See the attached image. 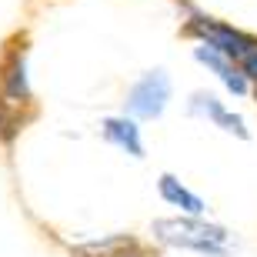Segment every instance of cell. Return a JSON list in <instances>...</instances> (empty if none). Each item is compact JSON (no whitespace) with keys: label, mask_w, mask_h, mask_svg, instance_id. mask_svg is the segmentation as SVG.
<instances>
[{"label":"cell","mask_w":257,"mask_h":257,"mask_svg":"<svg viewBox=\"0 0 257 257\" xmlns=\"http://www.w3.org/2000/svg\"><path fill=\"white\" fill-rule=\"evenodd\" d=\"M154 237L177 250H194V254H207V257H227V240L230 234L220 224H207L200 217H164L154 220Z\"/></svg>","instance_id":"1"},{"label":"cell","mask_w":257,"mask_h":257,"mask_svg":"<svg viewBox=\"0 0 257 257\" xmlns=\"http://www.w3.org/2000/svg\"><path fill=\"white\" fill-rule=\"evenodd\" d=\"M167 100H171V77L164 74V70H147L127 90L124 107L134 120H157L167 110Z\"/></svg>","instance_id":"2"},{"label":"cell","mask_w":257,"mask_h":257,"mask_svg":"<svg viewBox=\"0 0 257 257\" xmlns=\"http://www.w3.org/2000/svg\"><path fill=\"white\" fill-rule=\"evenodd\" d=\"M187 30H191L194 37H200V44L220 50V54L230 57L234 64L244 57V50H247L250 40H254V37H247V34H240V30L227 27V24H217V20H210V17H194L191 24H187Z\"/></svg>","instance_id":"3"},{"label":"cell","mask_w":257,"mask_h":257,"mask_svg":"<svg viewBox=\"0 0 257 257\" xmlns=\"http://www.w3.org/2000/svg\"><path fill=\"white\" fill-rule=\"evenodd\" d=\"M194 57H197L204 67H210V70L217 74V80H220L224 87H227L230 94H237V97H244V94H247L250 80H247L244 74H240V67L234 64L230 57H224L220 50L207 47V44H200V47H194Z\"/></svg>","instance_id":"4"},{"label":"cell","mask_w":257,"mask_h":257,"mask_svg":"<svg viewBox=\"0 0 257 257\" xmlns=\"http://www.w3.org/2000/svg\"><path fill=\"white\" fill-rule=\"evenodd\" d=\"M4 107H20L30 100V84H27V57L24 50H14L4 67V90H0Z\"/></svg>","instance_id":"5"},{"label":"cell","mask_w":257,"mask_h":257,"mask_svg":"<svg viewBox=\"0 0 257 257\" xmlns=\"http://www.w3.org/2000/svg\"><path fill=\"white\" fill-rule=\"evenodd\" d=\"M100 134H104V137H107L110 144H114V147H120V151H127L131 157H137V161L144 157L141 127H137V120H134L131 114L104 117V124H100Z\"/></svg>","instance_id":"6"},{"label":"cell","mask_w":257,"mask_h":257,"mask_svg":"<svg viewBox=\"0 0 257 257\" xmlns=\"http://www.w3.org/2000/svg\"><path fill=\"white\" fill-rule=\"evenodd\" d=\"M157 187H161V197L167 200L171 207H181L184 214H191V217H204V210H207L204 197H197L194 191H187V187H184L174 174H161Z\"/></svg>","instance_id":"7"},{"label":"cell","mask_w":257,"mask_h":257,"mask_svg":"<svg viewBox=\"0 0 257 257\" xmlns=\"http://www.w3.org/2000/svg\"><path fill=\"white\" fill-rule=\"evenodd\" d=\"M120 247H134V237L117 234V237H107V240H90V244H80L77 254H84V257H110L114 250H120Z\"/></svg>","instance_id":"8"},{"label":"cell","mask_w":257,"mask_h":257,"mask_svg":"<svg viewBox=\"0 0 257 257\" xmlns=\"http://www.w3.org/2000/svg\"><path fill=\"white\" fill-rule=\"evenodd\" d=\"M224 110V104H220L214 94H207V90H197L194 94V100H191V114H197V117H207V120H214V117Z\"/></svg>","instance_id":"9"},{"label":"cell","mask_w":257,"mask_h":257,"mask_svg":"<svg viewBox=\"0 0 257 257\" xmlns=\"http://www.w3.org/2000/svg\"><path fill=\"white\" fill-rule=\"evenodd\" d=\"M214 124H217L220 131H227V134H234V137H240V141H247V137H250V131H247V124H244V117H240V114L220 110V114L214 117Z\"/></svg>","instance_id":"10"},{"label":"cell","mask_w":257,"mask_h":257,"mask_svg":"<svg viewBox=\"0 0 257 257\" xmlns=\"http://www.w3.org/2000/svg\"><path fill=\"white\" fill-rule=\"evenodd\" d=\"M237 67H240V74L247 77V80H257V37L250 40V47L244 50V57L237 60Z\"/></svg>","instance_id":"11"},{"label":"cell","mask_w":257,"mask_h":257,"mask_svg":"<svg viewBox=\"0 0 257 257\" xmlns=\"http://www.w3.org/2000/svg\"><path fill=\"white\" fill-rule=\"evenodd\" d=\"M110 257H144V254H137V250H131V254H127V247H120V250H114Z\"/></svg>","instance_id":"12"},{"label":"cell","mask_w":257,"mask_h":257,"mask_svg":"<svg viewBox=\"0 0 257 257\" xmlns=\"http://www.w3.org/2000/svg\"><path fill=\"white\" fill-rule=\"evenodd\" d=\"M254 97H257V87H254Z\"/></svg>","instance_id":"13"}]
</instances>
